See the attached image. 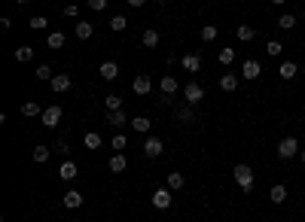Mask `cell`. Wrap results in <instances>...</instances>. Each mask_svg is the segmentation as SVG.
Listing matches in <instances>:
<instances>
[{
  "instance_id": "cell-16",
  "label": "cell",
  "mask_w": 305,
  "mask_h": 222,
  "mask_svg": "<svg viewBox=\"0 0 305 222\" xmlns=\"http://www.w3.org/2000/svg\"><path fill=\"white\" fill-rule=\"evenodd\" d=\"M141 43H144L147 49H156V46H159V30H153V27H147V30L141 34Z\"/></svg>"
},
{
  "instance_id": "cell-24",
  "label": "cell",
  "mask_w": 305,
  "mask_h": 222,
  "mask_svg": "<svg viewBox=\"0 0 305 222\" xmlns=\"http://www.w3.org/2000/svg\"><path fill=\"white\" fill-rule=\"evenodd\" d=\"M46 46H49V49H61V46H64V34H61V30H52V34L46 37Z\"/></svg>"
},
{
  "instance_id": "cell-32",
  "label": "cell",
  "mask_w": 305,
  "mask_h": 222,
  "mask_svg": "<svg viewBox=\"0 0 305 222\" xmlns=\"http://www.w3.org/2000/svg\"><path fill=\"white\" fill-rule=\"evenodd\" d=\"M92 30H95V27H92L89 21H79V24H76V37H79V40H89Z\"/></svg>"
},
{
  "instance_id": "cell-38",
  "label": "cell",
  "mask_w": 305,
  "mask_h": 222,
  "mask_svg": "<svg viewBox=\"0 0 305 222\" xmlns=\"http://www.w3.org/2000/svg\"><path fill=\"white\" fill-rule=\"evenodd\" d=\"M34 162H40V165L49 162V149L46 146H34Z\"/></svg>"
},
{
  "instance_id": "cell-5",
  "label": "cell",
  "mask_w": 305,
  "mask_h": 222,
  "mask_svg": "<svg viewBox=\"0 0 305 222\" xmlns=\"http://www.w3.org/2000/svg\"><path fill=\"white\" fill-rule=\"evenodd\" d=\"M153 207H156V210H168V207H171V189H168V186H162V189L153 192Z\"/></svg>"
},
{
  "instance_id": "cell-20",
  "label": "cell",
  "mask_w": 305,
  "mask_h": 222,
  "mask_svg": "<svg viewBox=\"0 0 305 222\" xmlns=\"http://www.w3.org/2000/svg\"><path fill=\"white\" fill-rule=\"evenodd\" d=\"M220 88H223V91H235V88H238V76H235V73H223V76H220Z\"/></svg>"
},
{
  "instance_id": "cell-12",
  "label": "cell",
  "mask_w": 305,
  "mask_h": 222,
  "mask_svg": "<svg viewBox=\"0 0 305 222\" xmlns=\"http://www.w3.org/2000/svg\"><path fill=\"white\" fill-rule=\"evenodd\" d=\"M49 85H52V91H58V94H64V91H70V76H67V73H55Z\"/></svg>"
},
{
  "instance_id": "cell-28",
  "label": "cell",
  "mask_w": 305,
  "mask_h": 222,
  "mask_svg": "<svg viewBox=\"0 0 305 222\" xmlns=\"http://www.w3.org/2000/svg\"><path fill=\"white\" fill-rule=\"evenodd\" d=\"M125 27H128V18H125V15H113V18H110V30H113V34H119V30H125Z\"/></svg>"
},
{
  "instance_id": "cell-8",
  "label": "cell",
  "mask_w": 305,
  "mask_h": 222,
  "mask_svg": "<svg viewBox=\"0 0 305 222\" xmlns=\"http://www.w3.org/2000/svg\"><path fill=\"white\" fill-rule=\"evenodd\" d=\"M76 174H79V168H76V162H67V158H64V162L58 165V177H61L64 183H70V180H76Z\"/></svg>"
},
{
  "instance_id": "cell-15",
  "label": "cell",
  "mask_w": 305,
  "mask_h": 222,
  "mask_svg": "<svg viewBox=\"0 0 305 222\" xmlns=\"http://www.w3.org/2000/svg\"><path fill=\"white\" fill-rule=\"evenodd\" d=\"M18 113H21L24 119H34V116H43V110H40V104H37V101H24Z\"/></svg>"
},
{
  "instance_id": "cell-21",
  "label": "cell",
  "mask_w": 305,
  "mask_h": 222,
  "mask_svg": "<svg viewBox=\"0 0 305 222\" xmlns=\"http://www.w3.org/2000/svg\"><path fill=\"white\" fill-rule=\"evenodd\" d=\"M125 122H128V119H125V113H122V110H113V113H107V125H110V128H122Z\"/></svg>"
},
{
  "instance_id": "cell-42",
  "label": "cell",
  "mask_w": 305,
  "mask_h": 222,
  "mask_svg": "<svg viewBox=\"0 0 305 222\" xmlns=\"http://www.w3.org/2000/svg\"><path fill=\"white\" fill-rule=\"evenodd\" d=\"M299 158H302V165H305V149H302V152H299Z\"/></svg>"
},
{
  "instance_id": "cell-30",
  "label": "cell",
  "mask_w": 305,
  "mask_h": 222,
  "mask_svg": "<svg viewBox=\"0 0 305 222\" xmlns=\"http://www.w3.org/2000/svg\"><path fill=\"white\" fill-rule=\"evenodd\" d=\"M168 189H171V192L183 189V174H177V171H174V174H168Z\"/></svg>"
},
{
  "instance_id": "cell-34",
  "label": "cell",
  "mask_w": 305,
  "mask_h": 222,
  "mask_svg": "<svg viewBox=\"0 0 305 222\" xmlns=\"http://www.w3.org/2000/svg\"><path fill=\"white\" fill-rule=\"evenodd\" d=\"M34 73H37V79H49V82H52V76H55L49 64H37V70H34Z\"/></svg>"
},
{
  "instance_id": "cell-2",
  "label": "cell",
  "mask_w": 305,
  "mask_h": 222,
  "mask_svg": "<svg viewBox=\"0 0 305 222\" xmlns=\"http://www.w3.org/2000/svg\"><path fill=\"white\" fill-rule=\"evenodd\" d=\"M302 149H299V140L296 137H281L278 140V158H284V162H290L293 155H299Z\"/></svg>"
},
{
  "instance_id": "cell-39",
  "label": "cell",
  "mask_w": 305,
  "mask_h": 222,
  "mask_svg": "<svg viewBox=\"0 0 305 222\" xmlns=\"http://www.w3.org/2000/svg\"><path fill=\"white\" fill-rule=\"evenodd\" d=\"M232 61H235V52H232L229 46H226V49H220V64H232Z\"/></svg>"
},
{
  "instance_id": "cell-26",
  "label": "cell",
  "mask_w": 305,
  "mask_h": 222,
  "mask_svg": "<svg viewBox=\"0 0 305 222\" xmlns=\"http://www.w3.org/2000/svg\"><path fill=\"white\" fill-rule=\"evenodd\" d=\"M192 119H196V113H192V107H189V104L177 107V122H183V125H186V122H192Z\"/></svg>"
},
{
  "instance_id": "cell-10",
  "label": "cell",
  "mask_w": 305,
  "mask_h": 222,
  "mask_svg": "<svg viewBox=\"0 0 305 222\" xmlns=\"http://www.w3.org/2000/svg\"><path fill=\"white\" fill-rule=\"evenodd\" d=\"M260 73H263V64H260V61H254V58H251V61H244V64H241V76H244V79H257Z\"/></svg>"
},
{
  "instance_id": "cell-11",
  "label": "cell",
  "mask_w": 305,
  "mask_h": 222,
  "mask_svg": "<svg viewBox=\"0 0 305 222\" xmlns=\"http://www.w3.org/2000/svg\"><path fill=\"white\" fill-rule=\"evenodd\" d=\"M98 73H101V79H107V82H113V79L119 76V64H116V61H104V64L98 67Z\"/></svg>"
},
{
  "instance_id": "cell-27",
  "label": "cell",
  "mask_w": 305,
  "mask_h": 222,
  "mask_svg": "<svg viewBox=\"0 0 305 222\" xmlns=\"http://www.w3.org/2000/svg\"><path fill=\"white\" fill-rule=\"evenodd\" d=\"M269 198H272L275 204H284V201H287V186H272Z\"/></svg>"
},
{
  "instance_id": "cell-19",
  "label": "cell",
  "mask_w": 305,
  "mask_h": 222,
  "mask_svg": "<svg viewBox=\"0 0 305 222\" xmlns=\"http://www.w3.org/2000/svg\"><path fill=\"white\" fill-rule=\"evenodd\" d=\"M296 21H299V15H290V12L278 15V27H281V30H293V27H296Z\"/></svg>"
},
{
  "instance_id": "cell-17",
  "label": "cell",
  "mask_w": 305,
  "mask_h": 222,
  "mask_svg": "<svg viewBox=\"0 0 305 222\" xmlns=\"http://www.w3.org/2000/svg\"><path fill=\"white\" fill-rule=\"evenodd\" d=\"M278 73H281V79H296V73H299V64H293V61H284V64L278 67Z\"/></svg>"
},
{
  "instance_id": "cell-35",
  "label": "cell",
  "mask_w": 305,
  "mask_h": 222,
  "mask_svg": "<svg viewBox=\"0 0 305 222\" xmlns=\"http://www.w3.org/2000/svg\"><path fill=\"white\" fill-rule=\"evenodd\" d=\"M104 104H107V110H110V113H113V110H122V98H119V94H107V98H104Z\"/></svg>"
},
{
  "instance_id": "cell-14",
  "label": "cell",
  "mask_w": 305,
  "mask_h": 222,
  "mask_svg": "<svg viewBox=\"0 0 305 222\" xmlns=\"http://www.w3.org/2000/svg\"><path fill=\"white\" fill-rule=\"evenodd\" d=\"M64 207H67V210H76V207H82V195H79L76 189H67V192H64Z\"/></svg>"
},
{
  "instance_id": "cell-22",
  "label": "cell",
  "mask_w": 305,
  "mask_h": 222,
  "mask_svg": "<svg viewBox=\"0 0 305 222\" xmlns=\"http://www.w3.org/2000/svg\"><path fill=\"white\" fill-rule=\"evenodd\" d=\"M101 143H104V140H101V134H98V131H89V134L82 137V146H86V149H98Z\"/></svg>"
},
{
  "instance_id": "cell-7",
  "label": "cell",
  "mask_w": 305,
  "mask_h": 222,
  "mask_svg": "<svg viewBox=\"0 0 305 222\" xmlns=\"http://www.w3.org/2000/svg\"><path fill=\"white\" fill-rule=\"evenodd\" d=\"M131 91H134V94H150V91H153V79H150L147 73L134 76V82H131Z\"/></svg>"
},
{
  "instance_id": "cell-29",
  "label": "cell",
  "mask_w": 305,
  "mask_h": 222,
  "mask_svg": "<svg viewBox=\"0 0 305 222\" xmlns=\"http://www.w3.org/2000/svg\"><path fill=\"white\" fill-rule=\"evenodd\" d=\"M125 143H128V137H125V134H113V137H110L113 152H122V149H125Z\"/></svg>"
},
{
  "instance_id": "cell-43",
  "label": "cell",
  "mask_w": 305,
  "mask_h": 222,
  "mask_svg": "<svg viewBox=\"0 0 305 222\" xmlns=\"http://www.w3.org/2000/svg\"><path fill=\"white\" fill-rule=\"evenodd\" d=\"M302 18H305V6H302Z\"/></svg>"
},
{
  "instance_id": "cell-41",
  "label": "cell",
  "mask_w": 305,
  "mask_h": 222,
  "mask_svg": "<svg viewBox=\"0 0 305 222\" xmlns=\"http://www.w3.org/2000/svg\"><path fill=\"white\" fill-rule=\"evenodd\" d=\"M89 6H92L95 12H101V9H107V0H89Z\"/></svg>"
},
{
  "instance_id": "cell-36",
  "label": "cell",
  "mask_w": 305,
  "mask_h": 222,
  "mask_svg": "<svg viewBox=\"0 0 305 222\" xmlns=\"http://www.w3.org/2000/svg\"><path fill=\"white\" fill-rule=\"evenodd\" d=\"M202 40H205V43H214V40H217V27H214V24H205V27H202Z\"/></svg>"
},
{
  "instance_id": "cell-13",
  "label": "cell",
  "mask_w": 305,
  "mask_h": 222,
  "mask_svg": "<svg viewBox=\"0 0 305 222\" xmlns=\"http://www.w3.org/2000/svg\"><path fill=\"white\" fill-rule=\"evenodd\" d=\"M107 168H110V171H113V174H122V171H125V168H128V158H125V155H122V152H113V158H110V162H107Z\"/></svg>"
},
{
  "instance_id": "cell-9",
  "label": "cell",
  "mask_w": 305,
  "mask_h": 222,
  "mask_svg": "<svg viewBox=\"0 0 305 222\" xmlns=\"http://www.w3.org/2000/svg\"><path fill=\"white\" fill-rule=\"evenodd\" d=\"M180 67H183L186 73H199V70H202V58H199L196 52H192V55H183V58H180Z\"/></svg>"
},
{
  "instance_id": "cell-6",
  "label": "cell",
  "mask_w": 305,
  "mask_h": 222,
  "mask_svg": "<svg viewBox=\"0 0 305 222\" xmlns=\"http://www.w3.org/2000/svg\"><path fill=\"white\" fill-rule=\"evenodd\" d=\"M61 113H64V110H61L58 104L46 107V110H43V125H46V128H55V125L61 122Z\"/></svg>"
},
{
  "instance_id": "cell-23",
  "label": "cell",
  "mask_w": 305,
  "mask_h": 222,
  "mask_svg": "<svg viewBox=\"0 0 305 222\" xmlns=\"http://www.w3.org/2000/svg\"><path fill=\"white\" fill-rule=\"evenodd\" d=\"M235 37H238V40H244V43H251V40L257 37V30H254L251 24H238V30H235Z\"/></svg>"
},
{
  "instance_id": "cell-40",
  "label": "cell",
  "mask_w": 305,
  "mask_h": 222,
  "mask_svg": "<svg viewBox=\"0 0 305 222\" xmlns=\"http://www.w3.org/2000/svg\"><path fill=\"white\" fill-rule=\"evenodd\" d=\"M55 152H61V155H67V152H70V146H67V140H55Z\"/></svg>"
},
{
  "instance_id": "cell-1",
  "label": "cell",
  "mask_w": 305,
  "mask_h": 222,
  "mask_svg": "<svg viewBox=\"0 0 305 222\" xmlns=\"http://www.w3.org/2000/svg\"><path fill=\"white\" fill-rule=\"evenodd\" d=\"M232 177H235V183H238V189L241 192H251L254 189V168L251 165H235V171H232Z\"/></svg>"
},
{
  "instance_id": "cell-37",
  "label": "cell",
  "mask_w": 305,
  "mask_h": 222,
  "mask_svg": "<svg viewBox=\"0 0 305 222\" xmlns=\"http://www.w3.org/2000/svg\"><path fill=\"white\" fill-rule=\"evenodd\" d=\"M281 49H284V46H281L278 40H269V43H266V52H269L272 58H278V55H281Z\"/></svg>"
},
{
  "instance_id": "cell-3",
  "label": "cell",
  "mask_w": 305,
  "mask_h": 222,
  "mask_svg": "<svg viewBox=\"0 0 305 222\" xmlns=\"http://www.w3.org/2000/svg\"><path fill=\"white\" fill-rule=\"evenodd\" d=\"M183 94H186V104H189V107H196V104L205 101V88H202L199 82H189V85L183 88Z\"/></svg>"
},
{
  "instance_id": "cell-18",
  "label": "cell",
  "mask_w": 305,
  "mask_h": 222,
  "mask_svg": "<svg viewBox=\"0 0 305 222\" xmlns=\"http://www.w3.org/2000/svg\"><path fill=\"white\" fill-rule=\"evenodd\" d=\"M131 128H134L137 134H150V128H153V122H150L147 116H134V119H131Z\"/></svg>"
},
{
  "instance_id": "cell-33",
  "label": "cell",
  "mask_w": 305,
  "mask_h": 222,
  "mask_svg": "<svg viewBox=\"0 0 305 222\" xmlns=\"http://www.w3.org/2000/svg\"><path fill=\"white\" fill-rule=\"evenodd\" d=\"M34 58V49L31 46H18L15 49V61H31Z\"/></svg>"
},
{
  "instance_id": "cell-31",
  "label": "cell",
  "mask_w": 305,
  "mask_h": 222,
  "mask_svg": "<svg viewBox=\"0 0 305 222\" xmlns=\"http://www.w3.org/2000/svg\"><path fill=\"white\" fill-rule=\"evenodd\" d=\"M31 27H34V30H46V27H49V18H46V15H31Z\"/></svg>"
},
{
  "instance_id": "cell-4",
  "label": "cell",
  "mask_w": 305,
  "mask_h": 222,
  "mask_svg": "<svg viewBox=\"0 0 305 222\" xmlns=\"http://www.w3.org/2000/svg\"><path fill=\"white\" fill-rule=\"evenodd\" d=\"M162 152H165V143H162L159 137H147V140H144V155H147V158H159Z\"/></svg>"
},
{
  "instance_id": "cell-25",
  "label": "cell",
  "mask_w": 305,
  "mask_h": 222,
  "mask_svg": "<svg viewBox=\"0 0 305 222\" xmlns=\"http://www.w3.org/2000/svg\"><path fill=\"white\" fill-rule=\"evenodd\" d=\"M177 88H180V85H177V79H174V76H162V94H168V98H171Z\"/></svg>"
}]
</instances>
